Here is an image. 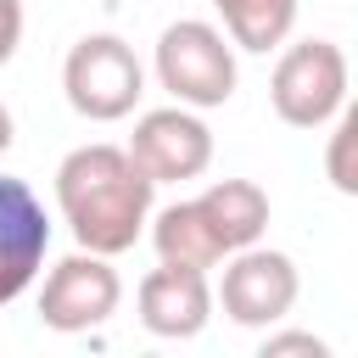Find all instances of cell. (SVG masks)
Segmentation results:
<instances>
[{"instance_id": "obj_1", "label": "cell", "mask_w": 358, "mask_h": 358, "mask_svg": "<svg viewBox=\"0 0 358 358\" xmlns=\"http://www.w3.org/2000/svg\"><path fill=\"white\" fill-rule=\"evenodd\" d=\"M151 196L157 185L134 168V157L123 145H78L62 157L56 168V207L62 224L73 229V241L84 252L101 257H123L151 218Z\"/></svg>"}, {"instance_id": "obj_2", "label": "cell", "mask_w": 358, "mask_h": 358, "mask_svg": "<svg viewBox=\"0 0 358 358\" xmlns=\"http://www.w3.org/2000/svg\"><path fill=\"white\" fill-rule=\"evenodd\" d=\"M151 67H157V84H162L179 106H190V112L224 106V101L235 95V78H241V73H235V45H229V34L213 28V22H201V17L168 22L162 39H157Z\"/></svg>"}, {"instance_id": "obj_3", "label": "cell", "mask_w": 358, "mask_h": 358, "mask_svg": "<svg viewBox=\"0 0 358 358\" xmlns=\"http://www.w3.org/2000/svg\"><path fill=\"white\" fill-rule=\"evenodd\" d=\"M62 90H67V106L90 123H117L140 106L145 95V67L140 56L129 50V39L117 34H84L67 62H62Z\"/></svg>"}, {"instance_id": "obj_4", "label": "cell", "mask_w": 358, "mask_h": 358, "mask_svg": "<svg viewBox=\"0 0 358 358\" xmlns=\"http://www.w3.org/2000/svg\"><path fill=\"white\" fill-rule=\"evenodd\" d=\"M268 101L291 129H324L347 106V56L336 39H296L280 50Z\"/></svg>"}, {"instance_id": "obj_5", "label": "cell", "mask_w": 358, "mask_h": 358, "mask_svg": "<svg viewBox=\"0 0 358 358\" xmlns=\"http://www.w3.org/2000/svg\"><path fill=\"white\" fill-rule=\"evenodd\" d=\"M296 291H302V280H296V263L285 257V252H274V246H241V252H229V263H224V280H218V291H213V302L224 308V319L229 324H241V330H274L291 308H296Z\"/></svg>"}, {"instance_id": "obj_6", "label": "cell", "mask_w": 358, "mask_h": 358, "mask_svg": "<svg viewBox=\"0 0 358 358\" xmlns=\"http://www.w3.org/2000/svg\"><path fill=\"white\" fill-rule=\"evenodd\" d=\"M117 302H123V280H117L112 257L84 252V246L67 252L39 285V319L56 336H84V330L106 324L117 313Z\"/></svg>"}, {"instance_id": "obj_7", "label": "cell", "mask_w": 358, "mask_h": 358, "mask_svg": "<svg viewBox=\"0 0 358 358\" xmlns=\"http://www.w3.org/2000/svg\"><path fill=\"white\" fill-rule=\"evenodd\" d=\"M134 168L151 179V185H179V179H201L207 162H213V129L201 123V112L190 106H157V112H140L129 145Z\"/></svg>"}, {"instance_id": "obj_8", "label": "cell", "mask_w": 358, "mask_h": 358, "mask_svg": "<svg viewBox=\"0 0 358 358\" xmlns=\"http://www.w3.org/2000/svg\"><path fill=\"white\" fill-rule=\"evenodd\" d=\"M45 252H50L45 201L22 179L0 173V308L34 285V274L45 268Z\"/></svg>"}, {"instance_id": "obj_9", "label": "cell", "mask_w": 358, "mask_h": 358, "mask_svg": "<svg viewBox=\"0 0 358 358\" xmlns=\"http://www.w3.org/2000/svg\"><path fill=\"white\" fill-rule=\"evenodd\" d=\"M207 319H213V285H207L201 268H173V263H162V268H151V274L140 280V324H145L151 336H162V341H190V336L207 330Z\"/></svg>"}, {"instance_id": "obj_10", "label": "cell", "mask_w": 358, "mask_h": 358, "mask_svg": "<svg viewBox=\"0 0 358 358\" xmlns=\"http://www.w3.org/2000/svg\"><path fill=\"white\" fill-rule=\"evenodd\" d=\"M196 207L207 213L224 257L241 252V246H252V241H263V229H268V196H263V185H252V179H213V185L196 196Z\"/></svg>"}, {"instance_id": "obj_11", "label": "cell", "mask_w": 358, "mask_h": 358, "mask_svg": "<svg viewBox=\"0 0 358 358\" xmlns=\"http://www.w3.org/2000/svg\"><path fill=\"white\" fill-rule=\"evenodd\" d=\"M145 229H151L157 263H173V268H201V274H207L213 263H224V246H218V235H213V224H207V213H201L196 201H168L162 213L151 207Z\"/></svg>"}, {"instance_id": "obj_12", "label": "cell", "mask_w": 358, "mask_h": 358, "mask_svg": "<svg viewBox=\"0 0 358 358\" xmlns=\"http://www.w3.org/2000/svg\"><path fill=\"white\" fill-rule=\"evenodd\" d=\"M213 11L224 17V34L235 50H274L291 39L296 28V0H213Z\"/></svg>"}, {"instance_id": "obj_13", "label": "cell", "mask_w": 358, "mask_h": 358, "mask_svg": "<svg viewBox=\"0 0 358 358\" xmlns=\"http://www.w3.org/2000/svg\"><path fill=\"white\" fill-rule=\"evenodd\" d=\"M336 129H330V151H324V173H330V185L341 190V196H358V168H352V140H358V112H336L330 117Z\"/></svg>"}, {"instance_id": "obj_14", "label": "cell", "mask_w": 358, "mask_h": 358, "mask_svg": "<svg viewBox=\"0 0 358 358\" xmlns=\"http://www.w3.org/2000/svg\"><path fill=\"white\" fill-rule=\"evenodd\" d=\"M291 352H308V358H330V347L308 330H280V336H263V358H291Z\"/></svg>"}, {"instance_id": "obj_15", "label": "cell", "mask_w": 358, "mask_h": 358, "mask_svg": "<svg viewBox=\"0 0 358 358\" xmlns=\"http://www.w3.org/2000/svg\"><path fill=\"white\" fill-rule=\"evenodd\" d=\"M22 45V0H0V67L17 56Z\"/></svg>"}, {"instance_id": "obj_16", "label": "cell", "mask_w": 358, "mask_h": 358, "mask_svg": "<svg viewBox=\"0 0 358 358\" xmlns=\"http://www.w3.org/2000/svg\"><path fill=\"white\" fill-rule=\"evenodd\" d=\"M11 140H17V123H11V106L0 101V151H11Z\"/></svg>"}]
</instances>
